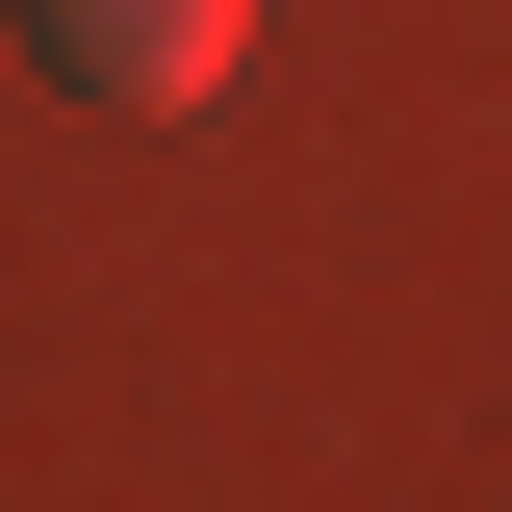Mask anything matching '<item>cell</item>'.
I'll use <instances>...</instances> for the list:
<instances>
[{
    "label": "cell",
    "instance_id": "1",
    "mask_svg": "<svg viewBox=\"0 0 512 512\" xmlns=\"http://www.w3.org/2000/svg\"><path fill=\"white\" fill-rule=\"evenodd\" d=\"M26 26H52V77H77V103H205L256 0H26Z\"/></svg>",
    "mask_w": 512,
    "mask_h": 512
}]
</instances>
